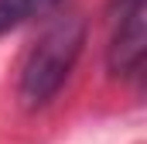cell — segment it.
I'll return each instance as SVG.
<instances>
[{"mask_svg":"<svg viewBox=\"0 0 147 144\" xmlns=\"http://www.w3.org/2000/svg\"><path fill=\"white\" fill-rule=\"evenodd\" d=\"M24 21V0H0V35Z\"/></svg>","mask_w":147,"mask_h":144,"instance_id":"3957f363","label":"cell"},{"mask_svg":"<svg viewBox=\"0 0 147 144\" xmlns=\"http://www.w3.org/2000/svg\"><path fill=\"white\" fill-rule=\"evenodd\" d=\"M62 0H24V17H34V14H48L51 7H58Z\"/></svg>","mask_w":147,"mask_h":144,"instance_id":"277c9868","label":"cell"},{"mask_svg":"<svg viewBox=\"0 0 147 144\" xmlns=\"http://www.w3.org/2000/svg\"><path fill=\"white\" fill-rule=\"evenodd\" d=\"M147 55V31H144V0H120L116 10V28L110 38V62L113 75H134L140 72Z\"/></svg>","mask_w":147,"mask_h":144,"instance_id":"7a4b0ae2","label":"cell"},{"mask_svg":"<svg viewBox=\"0 0 147 144\" xmlns=\"http://www.w3.org/2000/svg\"><path fill=\"white\" fill-rule=\"evenodd\" d=\"M82 45H86V21L79 14L55 21L38 38L21 72V100L28 107H45L62 89V82L75 69V58L82 55Z\"/></svg>","mask_w":147,"mask_h":144,"instance_id":"6da1fadb","label":"cell"}]
</instances>
